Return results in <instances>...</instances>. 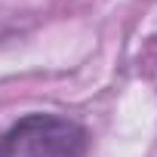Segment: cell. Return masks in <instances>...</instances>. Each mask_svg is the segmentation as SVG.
<instances>
[{
	"instance_id": "1",
	"label": "cell",
	"mask_w": 157,
	"mask_h": 157,
	"mask_svg": "<svg viewBox=\"0 0 157 157\" xmlns=\"http://www.w3.org/2000/svg\"><path fill=\"white\" fill-rule=\"evenodd\" d=\"M86 129L68 117L31 114L0 132V157H86Z\"/></svg>"
}]
</instances>
